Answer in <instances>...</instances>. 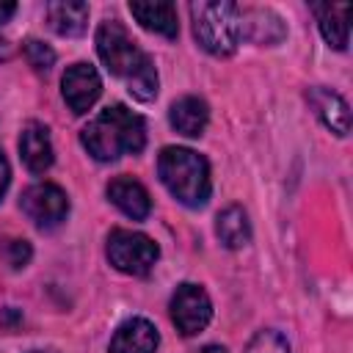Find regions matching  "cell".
I'll return each instance as SVG.
<instances>
[{"instance_id":"6da1fadb","label":"cell","mask_w":353,"mask_h":353,"mask_svg":"<svg viewBox=\"0 0 353 353\" xmlns=\"http://www.w3.org/2000/svg\"><path fill=\"white\" fill-rule=\"evenodd\" d=\"M97 52L110 74L121 77L130 94L141 102L157 97V72L149 55L130 39L119 19H105L97 30Z\"/></svg>"},{"instance_id":"7a4b0ae2","label":"cell","mask_w":353,"mask_h":353,"mask_svg":"<svg viewBox=\"0 0 353 353\" xmlns=\"http://www.w3.org/2000/svg\"><path fill=\"white\" fill-rule=\"evenodd\" d=\"M80 141L91 157L108 163L119 160L121 154H138L146 143V124L130 108L110 105L88 121V127L80 132Z\"/></svg>"},{"instance_id":"3957f363","label":"cell","mask_w":353,"mask_h":353,"mask_svg":"<svg viewBox=\"0 0 353 353\" xmlns=\"http://www.w3.org/2000/svg\"><path fill=\"white\" fill-rule=\"evenodd\" d=\"M160 182L185 207H204L210 199V165L207 160L185 146H165L157 157Z\"/></svg>"},{"instance_id":"277c9868","label":"cell","mask_w":353,"mask_h":353,"mask_svg":"<svg viewBox=\"0 0 353 353\" xmlns=\"http://www.w3.org/2000/svg\"><path fill=\"white\" fill-rule=\"evenodd\" d=\"M190 19H193V33L199 44L223 58L232 55L240 44L243 36V19H240V6L229 0H199L190 3Z\"/></svg>"},{"instance_id":"5b68a950","label":"cell","mask_w":353,"mask_h":353,"mask_svg":"<svg viewBox=\"0 0 353 353\" xmlns=\"http://www.w3.org/2000/svg\"><path fill=\"white\" fill-rule=\"evenodd\" d=\"M157 254H160L157 245L141 232L113 229L108 237V259L121 273L146 276L152 270V265L157 262Z\"/></svg>"},{"instance_id":"8992f818","label":"cell","mask_w":353,"mask_h":353,"mask_svg":"<svg viewBox=\"0 0 353 353\" xmlns=\"http://www.w3.org/2000/svg\"><path fill=\"white\" fill-rule=\"evenodd\" d=\"M212 317V303L207 292L199 284H179L174 298H171V320L179 334L193 336L207 328Z\"/></svg>"},{"instance_id":"52a82bcc","label":"cell","mask_w":353,"mask_h":353,"mask_svg":"<svg viewBox=\"0 0 353 353\" xmlns=\"http://www.w3.org/2000/svg\"><path fill=\"white\" fill-rule=\"evenodd\" d=\"M22 212L36 223V226H44V229H50V226H58L63 218H66V212H69V199H66V193L58 188V185H52V182H39V185H33V188H28L25 193H22Z\"/></svg>"},{"instance_id":"ba28073f","label":"cell","mask_w":353,"mask_h":353,"mask_svg":"<svg viewBox=\"0 0 353 353\" xmlns=\"http://www.w3.org/2000/svg\"><path fill=\"white\" fill-rule=\"evenodd\" d=\"M61 91H63V99L69 105V110L74 116H83L94 108V102L99 99L102 94V80L97 74V69L91 63H74L63 72V80H61Z\"/></svg>"},{"instance_id":"9c48e42d","label":"cell","mask_w":353,"mask_h":353,"mask_svg":"<svg viewBox=\"0 0 353 353\" xmlns=\"http://www.w3.org/2000/svg\"><path fill=\"white\" fill-rule=\"evenodd\" d=\"M157 328L143 317H132L116 328L110 339V353H157Z\"/></svg>"},{"instance_id":"30bf717a","label":"cell","mask_w":353,"mask_h":353,"mask_svg":"<svg viewBox=\"0 0 353 353\" xmlns=\"http://www.w3.org/2000/svg\"><path fill=\"white\" fill-rule=\"evenodd\" d=\"M309 105L314 108L317 119L336 135H347L350 130V110H347V102L336 94V91H328V88H309L306 94Z\"/></svg>"},{"instance_id":"8fae6325","label":"cell","mask_w":353,"mask_h":353,"mask_svg":"<svg viewBox=\"0 0 353 353\" xmlns=\"http://www.w3.org/2000/svg\"><path fill=\"white\" fill-rule=\"evenodd\" d=\"M19 154H22V163L33 174H44L52 165V143H50V132L44 124L39 121L25 124L19 135Z\"/></svg>"},{"instance_id":"7c38bea8","label":"cell","mask_w":353,"mask_h":353,"mask_svg":"<svg viewBox=\"0 0 353 353\" xmlns=\"http://www.w3.org/2000/svg\"><path fill=\"white\" fill-rule=\"evenodd\" d=\"M130 14L138 19L141 28L152 30V33H160L165 39H176L179 33V22H176V8L174 3H163V0H154V3H141V0H132L130 3Z\"/></svg>"},{"instance_id":"4fadbf2b","label":"cell","mask_w":353,"mask_h":353,"mask_svg":"<svg viewBox=\"0 0 353 353\" xmlns=\"http://www.w3.org/2000/svg\"><path fill=\"white\" fill-rule=\"evenodd\" d=\"M312 11L317 14L323 39L334 50H345L350 39V3H312Z\"/></svg>"},{"instance_id":"5bb4252c","label":"cell","mask_w":353,"mask_h":353,"mask_svg":"<svg viewBox=\"0 0 353 353\" xmlns=\"http://www.w3.org/2000/svg\"><path fill=\"white\" fill-rule=\"evenodd\" d=\"M108 199L132 221H143L152 210V199L146 193V188L130 176H116L108 185Z\"/></svg>"},{"instance_id":"9a60e30c","label":"cell","mask_w":353,"mask_h":353,"mask_svg":"<svg viewBox=\"0 0 353 353\" xmlns=\"http://www.w3.org/2000/svg\"><path fill=\"white\" fill-rule=\"evenodd\" d=\"M171 127L188 138H199L210 121V110L207 102L199 97H182L171 105Z\"/></svg>"},{"instance_id":"2e32d148","label":"cell","mask_w":353,"mask_h":353,"mask_svg":"<svg viewBox=\"0 0 353 353\" xmlns=\"http://www.w3.org/2000/svg\"><path fill=\"white\" fill-rule=\"evenodd\" d=\"M47 22L61 36H80L88 25V3L80 0H58L47 6Z\"/></svg>"},{"instance_id":"e0dca14e","label":"cell","mask_w":353,"mask_h":353,"mask_svg":"<svg viewBox=\"0 0 353 353\" xmlns=\"http://www.w3.org/2000/svg\"><path fill=\"white\" fill-rule=\"evenodd\" d=\"M215 234L226 248H243L251 240V223H248L245 210L237 204L221 210L215 218Z\"/></svg>"},{"instance_id":"ac0fdd59","label":"cell","mask_w":353,"mask_h":353,"mask_svg":"<svg viewBox=\"0 0 353 353\" xmlns=\"http://www.w3.org/2000/svg\"><path fill=\"white\" fill-rule=\"evenodd\" d=\"M240 25H245L248 30V39H254L256 44H276L284 39V25L281 19L268 11V8H248V11H240Z\"/></svg>"},{"instance_id":"d6986e66","label":"cell","mask_w":353,"mask_h":353,"mask_svg":"<svg viewBox=\"0 0 353 353\" xmlns=\"http://www.w3.org/2000/svg\"><path fill=\"white\" fill-rule=\"evenodd\" d=\"M245 353H290V345L279 331H259L248 342Z\"/></svg>"},{"instance_id":"ffe728a7","label":"cell","mask_w":353,"mask_h":353,"mask_svg":"<svg viewBox=\"0 0 353 353\" xmlns=\"http://www.w3.org/2000/svg\"><path fill=\"white\" fill-rule=\"evenodd\" d=\"M25 58H28V63L36 72H47L55 63V52L44 41H39V39H28L25 41Z\"/></svg>"},{"instance_id":"44dd1931","label":"cell","mask_w":353,"mask_h":353,"mask_svg":"<svg viewBox=\"0 0 353 353\" xmlns=\"http://www.w3.org/2000/svg\"><path fill=\"white\" fill-rule=\"evenodd\" d=\"M0 256L11 265V268H25L30 259V243L28 240H6L0 245Z\"/></svg>"},{"instance_id":"7402d4cb","label":"cell","mask_w":353,"mask_h":353,"mask_svg":"<svg viewBox=\"0 0 353 353\" xmlns=\"http://www.w3.org/2000/svg\"><path fill=\"white\" fill-rule=\"evenodd\" d=\"M8 179H11L8 160H6V154L0 152V199H3V193H6V188H8Z\"/></svg>"},{"instance_id":"603a6c76","label":"cell","mask_w":353,"mask_h":353,"mask_svg":"<svg viewBox=\"0 0 353 353\" xmlns=\"http://www.w3.org/2000/svg\"><path fill=\"white\" fill-rule=\"evenodd\" d=\"M17 11V3H0V22H6Z\"/></svg>"},{"instance_id":"cb8c5ba5","label":"cell","mask_w":353,"mask_h":353,"mask_svg":"<svg viewBox=\"0 0 353 353\" xmlns=\"http://www.w3.org/2000/svg\"><path fill=\"white\" fill-rule=\"evenodd\" d=\"M201 353H226V350H223V347H218V345H207Z\"/></svg>"},{"instance_id":"d4e9b609","label":"cell","mask_w":353,"mask_h":353,"mask_svg":"<svg viewBox=\"0 0 353 353\" xmlns=\"http://www.w3.org/2000/svg\"><path fill=\"white\" fill-rule=\"evenodd\" d=\"M30 353H55V350H30Z\"/></svg>"}]
</instances>
